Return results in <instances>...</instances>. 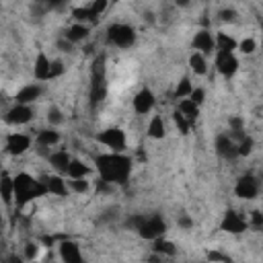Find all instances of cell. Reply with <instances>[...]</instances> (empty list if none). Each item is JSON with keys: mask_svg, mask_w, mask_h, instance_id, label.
Segmentation results:
<instances>
[{"mask_svg": "<svg viewBox=\"0 0 263 263\" xmlns=\"http://www.w3.org/2000/svg\"><path fill=\"white\" fill-rule=\"evenodd\" d=\"M138 230L144 239H156L159 235H163L165 224H163L161 218H144V222L140 224Z\"/></svg>", "mask_w": 263, "mask_h": 263, "instance_id": "ba28073f", "label": "cell"}, {"mask_svg": "<svg viewBox=\"0 0 263 263\" xmlns=\"http://www.w3.org/2000/svg\"><path fill=\"white\" fill-rule=\"evenodd\" d=\"M235 17H237V13H235L233 8H224V10H220V19H222V21H233Z\"/></svg>", "mask_w": 263, "mask_h": 263, "instance_id": "8d00e7d4", "label": "cell"}, {"mask_svg": "<svg viewBox=\"0 0 263 263\" xmlns=\"http://www.w3.org/2000/svg\"><path fill=\"white\" fill-rule=\"evenodd\" d=\"M189 66H191V70L195 72V74H206L208 72V62H206V58L202 56V54H191V58H189Z\"/></svg>", "mask_w": 263, "mask_h": 263, "instance_id": "d4e9b609", "label": "cell"}, {"mask_svg": "<svg viewBox=\"0 0 263 263\" xmlns=\"http://www.w3.org/2000/svg\"><path fill=\"white\" fill-rule=\"evenodd\" d=\"M235 191H237L239 197H243V199H253V197H257V193H259V183H257V179L251 177V175L239 179Z\"/></svg>", "mask_w": 263, "mask_h": 263, "instance_id": "5b68a950", "label": "cell"}, {"mask_svg": "<svg viewBox=\"0 0 263 263\" xmlns=\"http://www.w3.org/2000/svg\"><path fill=\"white\" fill-rule=\"evenodd\" d=\"M101 181L105 183H125L130 175V161L121 154H103L97 159Z\"/></svg>", "mask_w": 263, "mask_h": 263, "instance_id": "6da1fadb", "label": "cell"}, {"mask_svg": "<svg viewBox=\"0 0 263 263\" xmlns=\"http://www.w3.org/2000/svg\"><path fill=\"white\" fill-rule=\"evenodd\" d=\"M31 146V138L25 134H10L6 140V148L10 154H23Z\"/></svg>", "mask_w": 263, "mask_h": 263, "instance_id": "9c48e42d", "label": "cell"}, {"mask_svg": "<svg viewBox=\"0 0 263 263\" xmlns=\"http://www.w3.org/2000/svg\"><path fill=\"white\" fill-rule=\"evenodd\" d=\"M0 228H2V214H0Z\"/></svg>", "mask_w": 263, "mask_h": 263, "instance_id": "f35d334b", "label": "cell"}, {"mask_svg": "<svg viewBox=\"0 0 263 263\" xmlns=\"http://www.w3.org/2000/svg\"><path fill=\"white\" fill-rule=\"evenodd\" d=\"M0 197H2V202H4L6 206H10V202H13V197H15L13 179H10L8 175L0 177Z\"/></svg>", "mask_w": 263, "mask_h": 263, "instance_id": "44dd1931", "label": "cell"}, {"mask_svg": "<svg viewBox=\"0 0 263 263\" xmlns=\"http://www.w3.org/2000/svg\"><path fill=\"white\" fill-rule=\"evenodd\" d=\"M64 35H66V41H70V44H78V41L89 37V27L82 23H76V25H72Z\"/></svg>", "mask_w": 263, "mask_h": 263, "instance_id": "ac0fdd59", "label": "cell"}, {"mask_svg": "<svg viewBox=\"0 0 263 263\" xmlns=\"http://www.w3.org/2000/svg\"><path fill=\"white\" fill-rule=\"evenodd\" d=\"M60 142V134L54 132V130H44L37 134V144L41 146V148H48V146H54Z\"/></svg>", "mask_w": 263, "mask_h": 263, "instance_id": "603a6c76", "label": "cell"}, {"mask_svg": "<svg viewBox=\"0 0 263 263\" xmlns=\"http://www.w3.org/2000/svg\"><path fill=\"white\" fill-rule=\"evenodd\" d=\"M152 107H154V93L150 89H142L134 97V109H136V113L146 115V113L152 111Z\"/></svg>", "mask_w": 263, "mask_h": 263, "instance_id": "8992f818", "label": "cell"}, {"mask_svg": "<svg viewBox=\"0 0 263 263\" xmlns=\"http://www.w3.org/2000/svg\"><path fill=\"white\" fill-rule=\"evenodd\" d=\"M193 46L197 49V54H210V51H214V37L208 33V31H199L193 39Z\"/></svg>", "mask_w": 263, "mask_h": 263, "instance_id": "9a60e30c", "label": "cell"}, {"mask_svg": "<svg viewBox=\"0 0 263 263\" xmlns=\"http://www.w3.org/2000/svg\"><path fill=\"white\" fill-rule=\"evenodd\" d=\"M216 150H218L220 156H224V159H235V156L239 154L237 152V142L230 138V136H218Z\"/></svg>", "mask_w": 263, "mask_h": 263, "instance_id": "7c38bea8", "label": "cell"}, {"mask_svg": "<svg viewBox=\"0 0 263 263\" xmlns=\"http://www.w3.org/2000/svg\"><path fill=\"white\" fill-rule=\"evenodd\" d=\"M48 121H49L51 125H60L62 121H64V118H62V111H60L58 107H51V109L48 111Z\"/></svg>", "mask_w": 263, "mask_h": 263, "instance_id": "4dcf8cb0", "label": "cell"}, {"mask_svg": "<svg viewBox=\"0 0 263 263\" xmlns=\"http://www.w3.org/2000/svg\"><path fill=\"white\" fill-rule=\"evenodd\" d=\"M173 120H175V123H177L179 132H181V134H189V121L183 118L181 113H179V111H175V113H173Z\"/></svg>", "mask_w": 263, "mask_h": 263, "instance_id": "f1b7e54d", "label": "cell"}, {"mask_svg": "<svg viewBox=\"0 0 263 263\" xmlns=\"http://www.w3.org/2000/svg\"><path fill=\"white\" fill-rule=\"evenodd\" d=\"M44 187H46V191L49 193H54V195H60V197H64L68 193V185L66 181L62 179L60 175H49V177H44Z\"/></svg>", "mask_w": 263, "mask_h": 263, "instance_id": "30bf717a", "label": "cell"}, {"mask_svg": "<svg viewBox=\"0 0 263 263\" xmlns=\"http://www.w3.org/2000/svg\"><path fill=\"white\" fill-rule=\"evenodd\" d=\"M99 142L105 144L113 154H120L121 150H125V134L121 130H105L103 134H99Z\"/></svg>", "mask_w": 263, "mask_h": 263, "instance_id": "277c9868", "label": "cell"}, {"mask_svg": "<svg viewBox=\"0 0 263 263\" xmlns=\"http://www.w3.org/2000/svg\"><path fill=\"white\" fill-rule=\"evenodd\" d=\"M204 97H206L204 89H193V91H191V95H189V101H191V103H195L197 107H199V105L204 103Z\"/></svg>", "mask_w": 263, "mask_h": 263, "instance_id": "d6a6232c", "label": "cell"}, {"mask_svg": "<svg viewBox=\"0 0 263 263\" xmlns=\"http://www.w3.org/2000/svg\"><path fill=\"white\" fill-rule=\"evenodd\" d=\"M222 228L224 230H228V233H243V230L247 228V222L243 218H240L237 212H228L226 216H224V222H222Z\"/></svg>", "mask_w": 263, "mask_h": 263, "instance_id": "2e32d148", "label": "cell"}, {"mask_svg": "<svg viewBox=\"0 0 263 263\" xmlns=\"http://www.w3.org/2000/svg\"><path fill=\"white\" fill-rule=\"evenodd\" d=\"M216 66L218 70L222 72L224 76H233L235 72H237V66H239V62L233 54H222V51H218V58H216Z\"/></svg>", "mask_w": 263, "mask_h": 263, "instance_id": "8fae6325", "label": "cell"}, {"mask_svg": "<svg viewBox=\"0 0 263 263\" xmlns=\"http://www.w3.org/2000/svg\"><path fill=\"white\" fill-rule=\"evenodd\" d=\"M179 226H183V228H191V220H189L187 216H181V218H179Z\"/></svg>", "mask_w": 263, "mask_h": 263, "instance_id": "74e56055", "label": "cell"}, {"mask_svg": "<svg viewBox=\"0 0 263 263\" xmlns=\"http://www.w3.org/2000/svg\"><path fill=\"white\" fill-rule=\"evenodd\" d=\"M13 189H15V197L19 206H25L27 202H31L33 197H41L46 191V187L41 181H35L33 177H29L25 173H21L13 179Z\"/></svg>", "mask_w": 263, "mask_h": 263, "instance_id": "7a4b0ae2", "label": "cell"}, {"mask_svg": "<svg viewBox=\"0 0 263 263\" xmlns=\"http://www.w3.org/2000/svg\"><path fill=\"white\" fill-rule=\"evenodd\" d=\"M251 220H253V226L255 228H261L263 226V216H261L259 210H253V212H251Z\"/></svg>", "mask_w": 263, "mask_h": 263, "instance_id": "e575fe53", "label": "cell"}, {"mask_svg": "<svg viewBox=\"0 0 263 263\" xmlns=\"http://www.w3.org/2000/svg\"><path fill=\"white\" fill-rule=\"evenodd\" d=\"M148 136L150 138H163L165 136V123L161 115H154L152 121L148 123Z\"/></svg>", "mask_w": 263, "mask_h": 263, "instance_id": "484cf974", "label": "cell"}, {"mask_svg": "<svg viewBox=\"0 0 263 263\" xmlns=\"http://www.w3.org/2000/svg\"><path fill=\"white\" fill-rule=\"evenodd\" d=\"M239 48H240L243 54H253L257 44H255V39H245V41H240V44H239Z\"/></svg>", "mask_w": 263, "mask_h": 263, "instance_id": "1f68e13d", "label": "cell"}, {"mask_svg": "<svg viewBox=\"0 0 263 263\" xmlns=\"http://www.w3.org/2000/svg\"><path fill=\"white\" fill-rule=\"evenodd\" d=\"M70 161H72V159H70V156H68L64 150L49 154V165L54 167V171H58V173H66Z\"/></svg>", "mask_w": 263, "mask_h": 263, "instance_id": "d6986e66", "label": "cell"}, {"mask_svg": "<svg viewBox=\"0 0 263 263\" xmlns=\"http://www.w3.org/2000/svg\"><path fill=\"white\" fill-rule=\"evenodd\" d=\"M62 72H64V68H62L60 62H54V64H49V78H54V76L62 74Z\"/></svg>", "mask_w": 263, "mask_h": 263, "instance_id": "d590c367", "label": "cell"}, {"mask_svg": "<svg viewBox=\"0 0 263 263\" xmlns=\"http://www.w3.org/2000/svg\"><path fill=\"white\" fill-rule=\"evenodd\" d=\"M70 189H74L76 193H85V191H89V181L87 179H72Z\"/></svg>", "mask_w": 263, "mask_h": 263, "instance_id": "f546056e", "label": "cell"}, {"mask_svg": "<svg viewBox=\"0 0 263 263\" xmlns=\"http://www.w3.org/2000/svg\"><path fill=\"white\" fill-rule=\"evenodd\" d=\"M60 255L64 259V263H85L80 255V249L74 243H62L60 245Z\"/></svg>", "mask_w": 263, "mask_h": 263, "instance_id": "4fadbf2b", "label": "cell"}, {"mask_svg": "<svg viewBox=\"0 0 263 263\" xmlns=\"http://www.w3.org/2000/svg\"><path fill=\"white\" fill-rule=\"evenodd\" d=\"M156 253H167V255H175V247L169 240H156Z\"/></svg>", "mask_w": 263, "mask_h": 263, "instance_id": "83f0119b", "label": "cell"}, {"mask_svg": "<svg viewBox=\"0 0 263 263\" xmlns=\"http://www.w3.org/2000/svg\"><path fill=\"white\" fill-rule=\"evenodd\" d=\"M177 111L181 113L187 121H189V120H195V118H197V113H199L197 105H195V103H191L189 99H183L181 103H179V109H177Z\"/></svg>", "mask_w": 263, "mask_h": 263, "instance_id": "cb8c5ba5", "label": "cell"}, {"mask_svg": "<svg viewBox=\"0 0 263 263\" xmlns=\"http://www.w3.org/2000/svg\"><path fill=\"white\" fill-rule=\"evenodd\" d=\"M41 95V87L39 85H27L25 89H21L17 93V105H29L39 99Z\"/></svg>", "mask_w": 263, "mask_h": 263, "instance_id": "5bb4252c", "label": "cell"}, {"mask_svg": "<svg viewBox=\"0 0 263 263\" xmlns=\"http://www.w3.org/2000/svg\"><path fill=\"white\" fill-rule=\"evenodd\" d=\"M107 39L111 41L113 46H118V48H130L134 41H136V33H134L132 27L118 23V25H111V27H109Z\"/></svg>", "mask_w": 263, "mask_h": 263, "instance_id": "3957f363", "label": "cell"}, {"mask_svg": "<svg viewBox=\"0 0 263 263\" xmlns=\"http://www.w3.org/2000/svg\"><path fill=\"white\" fill-rule=\"evenodd\" d=\"M237 46H239L237 41L230 35H226V33H218L216 39H214V48L218 51H222V54H233V51L237 49Z\"/></svg>", "mask_w": 263, "mask_h": 263, "instance_id": "e0dca14e", "label": "cell"}, {"mask_svg": "<svg viewBox=\"0 0 263 263\" xmlns=\"http://www.w3.org/2000/svg\"><path fill=\"white\" fill-rule=\"evenodd\" d=\"M37 255H39V247H37L35 243H29V245L25 247V257H27L29 261H33V259H37Z\"/></svg>", "mask_w": 263, "mask_h": 263, "instance_id": "836d02e7", "label": "cell"}, {"mask_svg": "<svg viewBox=\"0 0 263 263\" xmlns=\"http://www.w3.org/2000/svg\"><path fill=\"white\" fill-rule=\"evenodd\" d=\"M89 173H91V169L82 161H70L68 169H66V175L70 179H87Z\"/></svg>", "mask_w": 263, "mask_h": 263, "instance_id": "7402d4cb", "label": "cell"}, {"mask_svg": "<svg viewBox=\"0 0 263 263\" xmlns=\"http://www.w3.org/2000/svg\"><path fill=\"white\" fill-rule=\"evenodd\" d=\"M31 118H33V111H31L29 105H15V107L6 113V121H8V123H13V125L29 123Z\"/></svg>", "mask_w": 263, "mask_h": 263, "instance_id": "52a82bcc", "label": "cell"}, {"mask_svg": "<svg viewBox=\"0 0 263 263\" xmlns=\"http://www.w3.org/2000/svg\"><path fill=\"white\" fill-rule=\"evenodd\" d=\"M49 64H51V62H49L44 54L37 56L35 66H33V74H35L37 80H48V78H49Z\"/></svg>", "mask_w": 263, "mask_h": 263, "instance_id": "ffe728a7", "label": "cell"}, {"mask_svg": "<svg viewBox=\"0 0 263 263\" xmlns=\"http://www.w3.org/2000/svg\"><path fill=\"white\" fill-rule=\"evenodd\" d=\"M191 85H189V80L185 78V80H181L177 85V91H175V97L177 99H185V97H189V95H191Z\"/></svg>", "mask_w": 263, "mask_h": 263, "instance_id": "4316f807", "label": "cell"}]
</instances>
